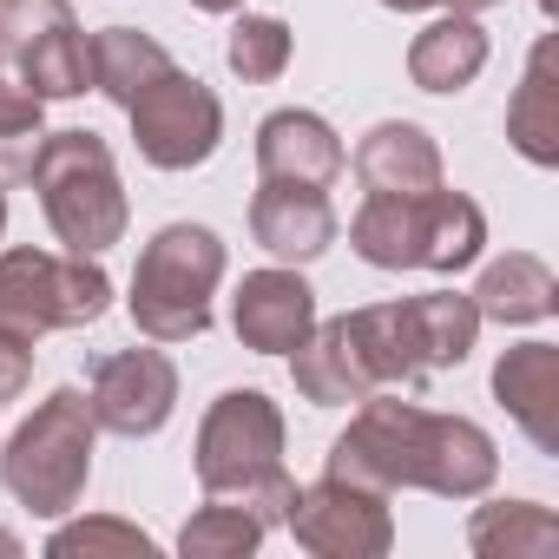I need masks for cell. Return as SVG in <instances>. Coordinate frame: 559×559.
<instances>
[{"mask_svg": "<svg viewBox=\"0 0 559 559\" xmlns=\"http://www.w3.org/2000/svg\"><path fill=\"white\" fill-rule=\"evenodd\" d=\"M336 480L376 487V493H441V500H480L500 474V448L480 421L467 415H435L395 389H376L356 402L349 428L330 441V467Z\"/></svg>", "mask_w": 559, "mask_h": 559, "instance_id": "obj_1", "label": "cell"}, {"mask_svg": "<svg viewBox=\"0 0 559 559\" xmlns=\"http://www.w3.org/2000/svg\"><path fill=\"white\" fill-rule=\"evenodd\" d=\"M198 487L250 500L270 526H284L297 480L284 474V408L263 389H224L198 421Z\"/></svg>", "mask_w": 559, "mask_h": 559, "instance_id": "obj_2", "label": "cell"}, {"mask_svg": "<svg viewBox=\"0 0 559 559\" xmlns=\"http://www.w3.org/2000/svg\"><path fill=\"white\" fill-rule=\"evenodd\" d=\"M27 178H34V191H40V211H47L60 250H73V257H106V250L126 237L132 204H126L112 145H106L99 132H86V126L47 132Z\"/></svg>", "mask_w": 559, "mask_h": 559, "instance_id": "obj_3", "label": "cell"}, {"mask_svg": "<svg viewBox=\"0 0 559 559\" xmlns=\"http://www.w3.org/2000/svg\"><path fill=\"white\" fill-rule=\"evenodd\" d=\"M224 237L211 224H165L132 270V330L145 343H198L211 330V297L224 284Z\"/></svg>", "mask_w": 559, "mask_h": 559, "instance_id": "obj_4", "label": "cell"}, {"mask_svg": "<svg viewBox=\"0 0 559 559\" xmlns=\"http://www.w3.org/2000/svg\"><path fill=\"white\" fill-rule=\"evenodd\" d=\"M93 448H99V421L86 408L80 389H53L0 448V487L21 507H34L40 520H60L80 507L86 480H93Z\"/></svg>", "mask_w": 559, "mask_h": 559, "instance_id": "obj_5", "label": "cell"}, {"mask_svg": "<svg viewBox=\"0 0 559 559\" xmlns=\"http://www.w3.org/2000/svg\"><path fill=\"white\" fill-rule=\"evenodd\" d=\"M112 310V276L99 257L73 250H0V323L21 336L47 330H93Z\"/></svg>", "mask_w": 559, "mask_h": 559, "instance_id": "obj_6", "label": "cell"}, {"mask_svg": "<svg viewBox=\"0 0 559 559\" xmlns=\"http://www.w3.org/2000/svg\"><path fill=\"white\" fill-rule=\"evenodd\" d=\"M126 119H132L139 158L158 165V171H198V165L217 152V139H224V106H217V93H211L198 73H185V67H165V73L126 106Z\"/></svg>", "mask_w": 559, "mask_h": 559, "instance_id": "obj_7", "label": "cell"}, {"mask_svg": "<svg viewBox=\"0 0 559 559\" xmlns=\"http://www.w3.org/2000/svg\"><path fill=\"white\" fill-rule=\"evenodd\" d=\"M284 526H290V533H297V546H304V552H317V559H382V552L395 546L389 493L356 487V480H336V474H323V480L297 487V500H290Z\"/></svg>", "mask_w": 559, "mask_h": 559, "instance_id": "obj_8", "label": "cell"}, {"mask_svg": "<svg viewBox=\"0 0 559 559\" xmlns=\"http://www.w3.org/2000/svg\"><path fill=\"white\" fill-rule=\"evenodd\" d=\"M86 408L106 435H126V441L158 435L178 408V362L165 349H112L86 376Z\"/></svg>", "mask_w": 559, "mask_h": 559, "instance_id": "obj_9", "label": "cell"}, {"mask_svg": "<svg viewBox=\"0 0 559 559\" xmlns=\"http://www.w3.org/2000/svg\"><path fill=\"white\" fill-rule=\"evenodd\" d=\"M230 330L257 356H290L317 330V290L297 276V263L250 270L237 284V297H230Z\"/></svg>", "mask_w": 559, "mask_h": 559, "instance_id": "obj_10", "label": "cell"}, {"mask_svg": "<svg viewBox=\"0 0 559 559\" xmlns=\"http://www.w3.org/2000/svg\"><path fill=\"white\" fill-rule=\"evenodd\" d=\"M349 152L336 139V126L323 112H304V106H284L257 126V171L270 185H310V191H330L343 178Z\"/></svg>", "mask_w": 559, "mask_h": 559, "instance_id": "obj_11", "label": "cell"}, {"mask_svg": "<svg viewBox=\"0 0 559 559\" xmlns=\"http://www.w3.org/2000/svg\"><path fill=\"white\" fill-rule=\"evenodd\" d=\"M336 230H343L336 204L323 191H310V185H270L263 178V191L250 198V237L276 263H317L336 243Z\"/></svg>", "mask_w": 559, "mask_h": 559, "instance_id": "obj_12", "label": "cell"}, {"mask_svg": "<svg viewBox=\"0 0 559 559\" xmlns=\"http://www.w3.org/2000/svg\"><path fill=\"white\" fill-rule=\"evenodd\" d=\"M493 402L539 454H559V343H520L493 362Z\"/></svg>", "mask_w": 559, "mask_h": 559, "instance_id": "obj_13", "label": "cell"}, {"mask_svg": "<svg viewBox=\"0 0 559 559\" xmlns=\"http://www.w3.org/2000/svg\"><path fill=\"white\" fill-rule=\"evenodd\" d=\"M349 165H356L362 191H382V198H421V191L441 185V145H435L415 119H382V126H369Z\"/></svg>", "mask_w": 559, "mask_h": 559, "instance_id": "obj_14", "label": "cell"}, {"mask_svg": "<svg viewBox=\"0 0 559 559\" xmlns=\"http://www.w3.org/2000/svg\"><path fill=\"white\" fill-rule=\"evenodd\" d=\"M552 67H559V40L539 34L533 53H526V73L507 99V145L539 171L559 165V73Z\"/></svg>", "mask_w": 559, "mask_h": 559, "instance_id": "obj_15", "label": "cell"}, {"mask_svg": "<svg viewBox=\"0 0 559 559\" xmlns=\"http://www.w3.org/2000/svg\"><path fill=\"white\" fill-rule=\"evenodd\" d=\"M480 323H507V330H526V323H546L559 310V276L546 270V257L533 250H507L480 270V284L467 290Z\"/></svg>", "mask_w": 559, "mask_h": 559, "instance_id": "obj_16", "label": "cell"}, {"mask_svg": "<svg viewBox=\"0 0 559 559\" xmlns=\"http://www.w3.org/2000/svg\"><path fill=\"white\" fill-rule=\"evenodd\" d=\"M290 376H297V395L317 402V408H349V402L376 395V382H369V369H362V356H356L343 317L317 323V330L290 349Z\"/></svg>", "mask_w": 559, "mask_h": 559, "instance_id": "obj_17", "label": "cell"}, {"mask_svg": "<svg viewBox=\"0 0 559 559\" xmlns=\"http://www.w3.org/2000/svg\"><path fill=\"white\" fill-rule=\"evenodd\" d=\"M487 73V27L480 14H441L408 47V80L421 93H461Z\"/></svg>", "mask_w": 559, "mask_h": 559, "instance_id": "obj_18", "label": "cell"}, {"mask_svg": "<svg viewBox=\"0 0 559 559\" xmlns=\"http://www.w3.org/2000/svg\"><path fill=\"white\" fill-rule=\"evenodd\" d=\"M343 330H349V343H356V356H362V369H369L376 389L415 395V389L428 382V369H421V356H415V330H408V297H402V304L349 310Z\"/></svg>", "mask_w": 559, "mask_h": 559, "instance_id": "obj_19", "label": "cell"}, {"mask_svg": "<svg viewBox=\"0 0 559 559\" xmlns=\"http://www.w3.org/2000/svg\"><path fill=\"white\" fill-rule=\"evenodd\" d=\"M421 204H428V191L421 198H382V191H369L362 211L349 217L356 257L376 263V270H421Z\"/></svg>", "mask_w": 559, "mask_h": 559, "instance_id": "obj_20", "label": "cell"}, {"mask_svg": "<svg viewBox=\"0 0 559 559\" xmlns=\"http://www.w3.org/2000/svg\"><path fill=\"white\" fill-rule=\"evenodd\" d=\"M467 546L480 559H552L559 552V520L539 500H487L467 520Z\"/></svg>", "mask_w": 559, "mask_h": 559, "instance_id": "obj_21", "label": "cell"}, {"mask_svg": "<svg viewBox=\"0 0 559 559\" xmlns=\"http://www.w3.org/2000/svg\"><path fill=\"white\" fill-rule=\"evenodd\" d=\"M408 330H415L421 369L441 376V369H461V362L474 356L480 310H474V297H461V290H428V297H408Z\"/></svg>", "mask_w": 559, "mask_h": 559, "instance_id": "obj_22", "label": "cell"}, {"mask_svg": "<svg viewBox=\"0 0 559 559\" xmlns=\"http://www.w3.org/2000/svg\"><path fill=\"white\" fill-rule=\"evenodd\" d=\"M86 53H93V93H106L112 106H132L165 67H178L152 34L139 27H106V34H86Z\"/></svg>", "mask_w": 559, "mask_h": 559, "instance_id": "obj_23", "label": "cell"}, {"mask_svg": "<svg viewBox=\"0 0 559 559\" xmlns=\"http://www.w3.org/2000/svg\"><path fill=\"white\" fill-rule=\"evenodd\" d=\"M480 243H487V217H480V204H474L467 191L435 185L428 204H421V270L454 276V270H467V263L480 257Z\"/></svg>", "mask_w": 559, "mask_h": 559, "instance_id": "obj_24", "label": "cell"}, {"mask_svg": "<svg viewBox=\"0 0 559 559\" xmlns=\"http://www.w3.org/2000/svg\"><path fill=\"white\" fill-rule=\"evenodd\" d=\"M263 533H270V520H263L250 500H237V493H204V507L178 526V552H185V559H243V552L263 546Z\"/></svg>", "mask_w": 559, "mask_h": 559, "instance_id": "obj_25", "label": "cell"}, {"mask_svg": "<svg viewBox=\"0 0 559 559\" xmlns=\"http://www.w3.org/2000/svg\"><path fill=\"white\" fill-rule=\"evenodd\" d=\"M47 139V99L0 60V178H27Z\"/></svg>", "mask_w": 559, "mask_h": 559, "instance_id": "obj_26", "label": "cell"}, {"mask_svg": "<svg viewBox=\"0 0 559 559\" xmlns=\"http://www.w3.org/2000/svg\"><path fill=\"white\" fill-rule=\"evenodd\" d=\"M14 73H21L40 99H80V93L93 86V53H86L80 21L60 27V34H47L40 47H27V53L14 60Z\"/></svg>", "mask_w": 559, "mask_h": 559, "instance_id": "obj_27", "label": "cell"}, {"mask_svg": "<svg viewBox=\"0 0 559 559\" xmlns=\"http://www.w3.org/2000/svg\"><path fill=\"white\" fill-rule=\"evenodd\" d=\"M290 27L276 21V14H243L237 27H230V40H224V60H230V73L243 80V86H270V80H284V67H290Z\"/></svg>", "mask_w": 559, "mask_h": 559, "instance_id": "obj_28", "label": "cell"}, {"mask_svg": "<svg viewBox=\"0 0 559 559\" xmlns=\"http://www.w3.org/2000/svg\"><path fill=\"white\" fill-rule=\"evenodd\" d=\"M47 552L53 559H145L152 552V533L145 526H132V520H112V513H93V520H73V526H60L53 539H47Z\"/></svg>", "mask_w": 559, "mask_h": 559, "instance_id": "obj_29", "label": "cell"}, {"mask_svg": "<svg viewBox=\"0 0 559 559\" xmlns=\"http://www.w3.org/2000/svg\"><path fill=\"white\" fill-rule=\"evenodd\" d=\"M60 27H73V0H0V60L14 67Z\"/></svg>", "mask_w": 559, "mask_h": 559, "instance_id": "obj_30", "label": "cell"}, {"mask_svg": "<svg viewBox=\"0 0 559 559\" xmlns=\"http://www.w3.org/2000/svg\"><path fill=\"white\" fill-rule=\"evenodd\" d=\"M27 382H34V336L0 323V402H14Z\"/></svg>", "mask_w": 559, "mask_h": 559, "instance_id": "obj_31", "label": "cell"}, {"mask_svg": "<svg viewBox=\"0 0 559 559\" xmlns=\"http://www.w3.org/2000/svg\"><path fill=\"white\" fill-rule=\"evenodd\" d=\"M448 14H487V8H500V0H441Z\"/></svg>", "mask_w": 559, "mask_h": 559, "instance_id": "obj_32", "label": "cell"}, {"mask_svg": "<svg viewBox=\"0 0 559 559\" xmlns=\"http://www.w3.org/2000/svg\"><path fill=\"white\" fill-rule=\"evenodd\" d=\"M382 8H395V14H428V8H441V0H382Z\"/></svg>", "mask_w": 559, "mask_h": 559, "instance_id": "obj_33", "label": "cell"}, {"mask_svg": "<svg viewBox=\"0 0 559 559\" xmlns=\"http://www.w3.org/2000/svg\"><path fill=\"white\" fill-rule=\"evenodd\" d=\"M191 8H198V14H237L243 0H191Z\"/></svg>", "mask_w": 559, "mask_h": 559, "instance_id": "obj_34", "label": "cell"}, {"mask_svg": "<svg viewBox=\"0 0 559 559\" xmlns=\"http://www.w3.org/2000/svg\"><path fill=\"white\" fill-rule=\"evenodd\" d=\"M0 552H8V559H14V552H21V539H14V533H8V526H0Z\"/></svg>", "mask_w": 559, "mask_h": 559, "instance_id": "obj_35", "label": "cell"}, {"mask_svg": "<svg viewBox=\"0 0 559 559\" xmlns=\"http://www.w3.org/2000/svg\"><path fill=\"white\" fill-rule=\"evenodd\" d=\"M0 237H8V191H0Z\"/></svg>", "mask_w": 559, "mask_h": 559, "instance_id": "obj_36", "label": "cell"}, {"mask_svg": "<svg viewBox=\"0 0 559 559\" xmlns=\"http://www.w3.org/2000/svg\"><path fill=\"white\" fill-rule=\"evenodd\" d=\"M539 8H546V14H559V0H539Z\"/></svg>", "mask_w": 559, "mask_h": 559, "instance_id": "obj_37", "label": "cell"}]
</instances>
